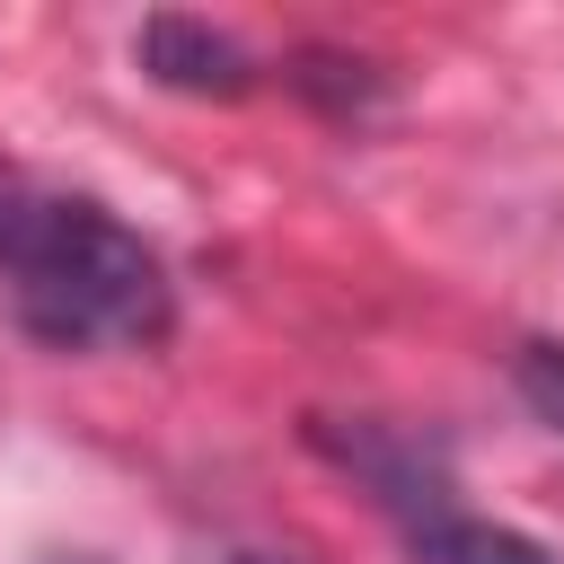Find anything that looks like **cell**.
<instances>
[{"instance_id":"7a4b0ae2","label":"cell","mask_w":564,"mask_h":564,"mask_svg":"<svg viewBox=\"0 0 564 564\" xmlns=\"http://www.w3.org/2000/svg\"><path fill=\"white\" fill-rule=\"evenodd\" d=\"M132 62H141L159 88H176V97H247V88H256V53H247L229 26H212V18H185V9H159V18H141V35H132Z\"/></svg>"},{"instance_id":"8992f818","label":"cell","mask_w":564,"mask_h":564,"mask_svg":"<svg viewBox=\"0 0 564 564\" xmlns=\"http://www.w3.org/2000/svg\"><path fill=\"white\" fill-rule=\"evenodd\" d=\"M212 564H300V555H282V546H220Z\"/></svg>"},{"instance_id":"52a82bcc","label":"cell","mask_w":564,"mask_h":564,"mask_svg":"<svg viewBox=\"0 0 564 564\" xmlns=\"http://www.w3.org/2000/svg\"><path fill=\"white\" fill-rule=\"evenodd\" d=\"M44 564H97V555H44Z\"/></svg>"},{"instance_id":"3957f363","label":"cell","mask_w":564,"mask_h":564,"mask_svg":"<svg viewBox=\"0 0 564 564\" xmlns=\"http://www.w3.org/2000/svg\"><path fill=\"white\" fill-rule=\"evenodd\" d=\"M405 546H414V564H555L538 538H520V529H502V520H476L458 494L423 502V511L405 520Z\"/></svg>"},{"instance_id":"5b68a950","label":"cell","mask_w":564,"mask_h":564,"mask_svg":"<svg viewBox=\"0 0 564 564\" xmlns=\"http://www.w3.org/2000/svg\"><path fill=\"white\" fill-rule=\"evenodd\" d=\"M511 388H520V405H529L538 423L564 432V344H555V335H529V344L511 352Z\"/></svg>"},{"instance_id":"277c9868","label":"cell","mask_w":564,"mask_h":564,"mask_svg":"<svg viewBox=\"0 0 564 564\" xmlns=\"http://www.w3.org/2000/svg\"><path fill=\"white\" fill-rule=\"evenodd\" d=\"M300 97H317V106H335V115H361L370 97H379V70L370 62H344V53H300L291 70H282Z\"/></svg>"},{"instance_id":"6da1fadb","label":"cell","mask_w":564,"mask_h":564,"mask_svg":"<svg viewBox=\"0 0 564 564\" xmlns=\"http://www.w3.org/2000/svg\"><path fill=\"white\" fill-rule=\"evenodd\" d=\"M0 291L53 352H150L176 335V282L159 247L97 194L0 176Z\"/></svg>"}]
</instances>
